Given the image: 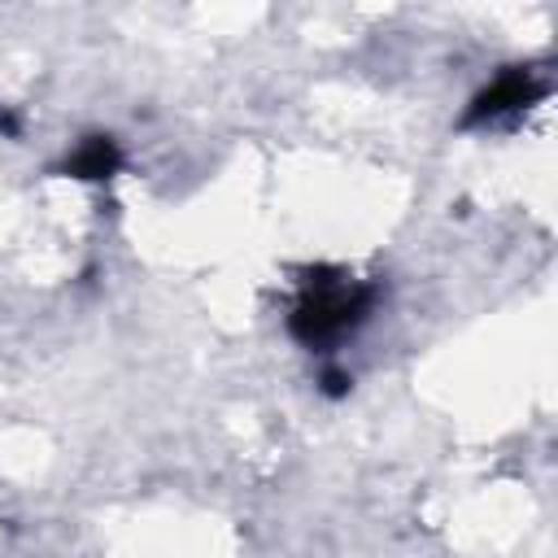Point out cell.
I'll use <instances>...</instances> for the list:
<instances>
[{"mask_svg": "<svg viewBox=\"0 0 558 558\" xmlns=\"http://www.w3.org/2000/svg\"><path fill=\"white\" fill-rule=\"evenodd\" d=\"M418 388L440 401L458 405L475 432H497L510 423L519 405H527L532 388H549V331L545 318L536 323H488L462 344L436 353L423 366Z\"/></svg>", "mask_w": 558, "mask_h": 558, "instance_id": "cell-1", "label": "cell"}, {"mask_svg": "<svg viewBox=\"0 0 558 558\" xmlns=\"http://www.w3.org/2000/svg\"><path fill=\"white\" fill-rule=\"evenodd\" d=\"M288 218L327 244L371 240L401 209L405 187L384 174H353L344 166H327L318 157L305 161L301 174H288Z\"/></svg>", "mask_w": 558, "mask_h": 558, "instance_id": "cell-2", "label": "cell"}, {"mask_svg": "<svg viewBox=\"0 0 558 558\" xmlns=\"http://www.w3.org/2000/svg\"><path fill=\"white\" fill-rule=\"evenodd\" d=\"M527 519H532V497L519 484H497V488H484L471 501L453 506L449 532L466 549H501L523 536Z\"/></svg>", "mask_w": 558, "mask_h": 558, "instance_id": "cell-3", "label": "cell"}, {"mask_svg": "<svg viewBox=\"0 0 558 558\" xmlns=\"http://www.w3.org/2000/svg\"><path fill=\"white\" fill-rule=\"evenodd\" d=\"M118 558H231V549L218 523L209 519L187 523V519L161 514V519H140L126 532Z\"/></svg>", "mask_w": 558, "mask_h": 558, "instance_id": "cell-4", "label": "cell"}, {"mask_svg": "<svg viewBox=\"0 0 558 558\" xmlns=\"http://www.w3.org/2000/svg\"><path fill=\"white\" fill-rule=\"evenodd\" d=\"M52 458V445L35 427H9L0 432V475L9 480H35Z\"/></svg>", "mask_w": 558, "mask_h": 558, "instance_id": "cell-5", "label": "cell"}, {"mask_svg": "<svg viewBox=\"0 0 558 558\" xmlns=\"http://www.w3.org/2000/svg\"><path fill=\"white\" fill-rule=\"evenodd\" d=\"M209 310L222 327H244L248 318V283L244 279H218L209 292Z\"/></svg>", "mask_w": 558, "mask_h": 558, "instance_id": "cell-6", "label": "cell"}, {"mask_svg": "<svg viewBox=\"0 0 558 558\" xmlns=\"http://www.w3.org/2000/svg\"><path fill=\"white\" fill-rule=\"evenodd\" d=\"M201 17H205V26H248L257 17V9H209Z\"/></svg>", "mask_w": 558, "mask_h": 558, "instance_id": "cell-7", "label": "cell"}, {"mask_svg": "<svg viewBox=\"0 0 558 558\" xmlns=\"http://www.w3.org/2000/svg\"><path fill=\"white\" fill-rule=\"evenodd\" d=\"M17 231V205H0V244Z\"/></svg>", "mask_w": 558, "mask_h": 558, "instance_id": "cell-8", "label": "cell"}]
</instances>
